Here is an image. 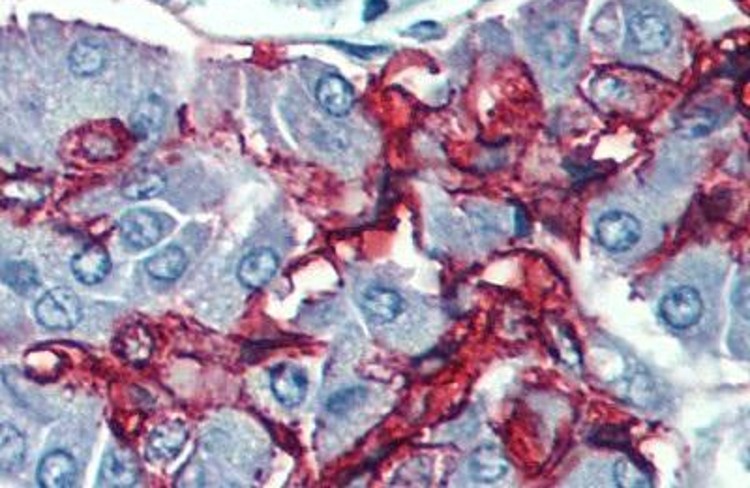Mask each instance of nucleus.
Instances as JSON below:
<instances>
[{
  "label": "nucleus",
  "instance_id": "obj_17",
  "mask_svg": "<svg viewBox=\"0 0 750 488\" xmlns=\"http://www.w3.org/2000/svg\"><path fill=\"white\" fill-rule=\"evenodd\" d=\"M165 190V177L160 171L139 168L132 171L122 183V196L132 201L150 199L160 196Z\"/></svg>",
  "mask_w": 750,
  "mask_h": 488
},
{
  "label": "nucleus",
  "instance_id": "obj_21",
  "mask_svg": "<svg viewBox=\"0 0 750 488\" xmlns=\"http://www.w3.org/2000/svg\"><path fill=\"white\" fill-rule=\"evenodd\" d=\"M2 280L12 290L27 295L40 286V276L29 261H10L2 267Z\"/></svg>",
  "mask_w": 750,
  "mask_h": 488
},
{
  "label": "nucleus",
  "instance_id": "obj_15",
  "mask_svg": "<svg viewBox=\"0 0 750 488\" xmlns=\"http://www.w3.org/2000/svg\"><path fill=\"white\" fill-rule=\"evenodd\" d=\"M77 462L66 451L47 453L38 466V483L44 488H64L74 485Z\"/></svg>",
  "mask_w": 750,
  "mask_h": 488
},
{
  "label": "nucleus",
  "instance_id": "obj_2",
  "mask_svg": "<svg viewBox=\"0 0 750 488\" xmlns=\"http://www.w3.org/2000/svg\"><path fill=\"white\" fill-rule=\"evenodd\" d=\"M642 222L625 211H606L595 224V237L600 246L612 254L630 252L642 239Z\"/></svg>",
  "mask_w": 750,
  "mask_h": 488
},
{
  "label": "nucleus",
  "instance_id": "obj_5",
  "mask_svg": "<svg viewBox=\"0 0 750 488\" xmlns=\"http://www.w3.org/2000/svg\"><path fill=\"white\" fill-rule=\"evenodd\" d=\"M629 42L638 53L653 55L670 44L672 31L664 17L657 12H636L629 17Z\"/></svg>",
  "mask_w": 750,
  "mask_h": 488
},
{
  "label": "nucleus",
  "instance_id": "obj_19",
  "mask_svg": "<svg viewBox=\"0 0 750 488\" xmlns=\"http://www.w3.org/2000/svg\"><path fill=\"white\" fill-rule=\"evenodd\" d=\"M25 457H27L25 436L12 425H0V472H17L23 466Z\"/></svg>",
  "mask_w": 750,
  "mask_h": 488
},
{
  "label": "nucleus",
  "instance_id": "obj_9",
  "mask_svg": "<svg viewBox=\"0 0 750 488\" xmlns=\"http://www.w3.org/2000/svg\"><path fill=\"white\" fill-rule=\"evenodd\" d=\"M137 481L139 464L134 455L120 449H111L105 453L98 472V487L128 488L134 487Z\"/></svg>",
  "mask_w": 750,
  "mask_h": 488
},
{
  "label": "nucleus",
  "instance_id": "obj_11",
  "mask_svg": "<svg viewBox=\"0 0 750 488\" xmlns=\"http://www.w3.org/2000/svg\"><path fill=\"white\" fill-rule=\"evenodd\" d=\"M509 470V460L499 451V447H495L492 443L477 447L467 462V472L471 475V479L484 485H492L501 481Z\"/></svg>",
  "mask_w": 750,
  "mask_h": 488
},
{
  "label": "nucleus",
  "instance_id": "obj_27",
  "mask_svg": "<svg viewBox=\"0 0 750 488\" xmlns=\"http://www.w3.org/2000/svg\"><path fill=\"white\" fill-rule=\"evenodd\" d=\"M387 2L385 0H366V6H364V19L366 21H374L379 16H383L387 12Z\"/></svg>",
  "mask_w": 750,
  "mask_h": 488
},
{
  "label": "nucleus",
  "instance_id": "obj_22",
  "mask_svg": "<svg viewBox=\"0 0 750 488\" xmlns=\"http://www.w3.org/2000/svg\"><path fill=\"white\" fill-rule=\"evenodd\" d=\"M115 346L128 361H147L152 350V342L145 329H126Z\"/></svg>",
  "mask_w": 750,
  "mask_h": 488
},
{
  "label": "nucleus",
  "instance_id": "obj_14",
  "mask_svg": "<svg viewBox=\"0 0 750 488\" xmlns=\"http://www.w3.org/2000/svg\"><path fill=\"white\" fill-rule=\"evenodd\" d=\"M111 271V258L104 246L92 244L75 254L72 260V273L75 280L85 286H96L107 278Z\"/></svg>",
  "mask_w": 750,
  "mask_h": 488
},
{
  "label": "nucleus",
  "instance_id": "obj_24",
  "mask_svg": "<svg viewBox=\"0 0 750 488\" xmlns=\"http://www.w3.org/2000/svg\"><path fill=\"white\" fill-rule=\"evenodd\" d=\"M368 398V391L364 387H347L338 393H334L327 400V412L334 415H345V413L357 410L360 404Z\"/></svg>",
  "mask_w": 750,
  "mask_h": 488
},
{
  "label": "nucleus",
  "instance_id": "obj_8",
  "mask_svg": "<svg viewBox=\"0 0 750 488\" xmlns=\"http://www.w3.org/2000/svg\"><path fill=\"white\" fill-rule=\"evenodd\" d=\"M360 308L364 316L375 325H387L404 312V299L396 290L372 286L362 293Z\"/></svg>",
  "mask_w": 750,
  "mask_h": 488
},
{
  "label": "nucleus",
  "instance_id": "obj_28",
  "mask_svg": "<svg viewBox=\"0 0 750 488\" xmlns=\"http://www.w3.org/2000/svg\"><path fill=\"white\" fill-rule=\"evenodd\" d=\"M437 31H439V25H435V23H420L417 27H413L409 34L417 36L420 40H432L437 36Z\"/></svg>",
  "mask_w": 750,
  "mask_h": 488
},
{
  "label": "nucleus",
  "instance_id": "obj_26",
  "mask_svg": "<svg viewBox=\"0 0 750 488\" xmlns=\"http://www.w3.org/2000/svg\"><path fill=\"white\" fill-rule=\"evenodd\" d=\"M749 280L743 278L737 282L734 290V306L735 310L741 314L743 320H749Z\"/></svg>",
  "mask_w": 750,
  "mask_h": 488
},
{
  "label": "nucleus",
  "instance_id": "obj_4",
  "mask_svg": "<svg viewBox=\"0 0 750 488\" xmlns=\"http://www.w3.org/2000/svg\"><path fill=\"white\" fill-rule=\"evenodd\" d=\"M171 228V220L164 214L147 209H135L120 218V237L132 250H149L160 243Z\"/></svg>",
  "mask_w": 750,
  "mask_h": 488
},
{
  "label": "nucleus",
  "instance_id": "obj_10",
  "mask_svg": "<svg viewBox=\"0 0 750 488\" xmlns=\"http://www.w3.org/2000/svg\"><path fill=\"white\" fill-rule=\"evenodd\" d=\"M278 267H280V260H278L274 250L257 248L240 261L237 276H239V282L244 288L259 290V288L267 286L270 280L274 278Z\"/></svg>",
  "mask_w": 750,
  "mask_h": 488
},
{
  "label": "nucleus",
  "instance_id": "obj_23",
  "mask_svg": "<svg viewBox=\"0 0 750 488\" xmlns=\"http://www.w3.org/2000/svg\"><path fill=\"white\" fill-rule=\"evenodd\" d=\"M614 483L621 488L653 487L651 475L644 466L636 464L632 458H621L614 464Z\"/></svg>",
  "mask_w": 750,
  "mask_h": 488
},
{
  "label": "nucleus",
  "instance_id": "obj_6",
  "mask_svg": "<svg viewBox=\"0 0 750 488\" xmlns=\"http://www.w3.org/2000/svg\"><path fill=\"white\" fill-rule=\"evenodd\" d=\"M578 47L576 32L567 23H550L539 32L535 49L542 61L554 68L569 66Z\"/></svg>",
  "mask_w": 750,
  "mask_h": 488
},
{
  "label": "nucleus",
  "instance_id": "obj_3",
  "mask_svg": "<svg viewBox=\"0 0 750 488\" xmlns=\"http://www.w3.org/2000/svg\"><path fill=\"white\" fill-rule=\"evenodd\" d=\"M38 323L51 331H70L81 321L79 297L68 288L49 290L34 308Z\"/></svg>",
  "mask_w": 750,
  "mask_h": 488
},
{
  "label": "nucleus",
  "instance_id": "obj_13",
  "mask_svg": "<svg viewBox=\"0 0 750 488\" xmlns=\"http://www.w3.org/2000/svg\"><path fill=\"white\" fill-rule=\"evenodd\" d=\"M315 96H317L319 106L332 117H344L351 111L355 102L353 87L345 81L344 77L334 76V74L319 79Z\"/></svg>",
  "mask_w": 750,
  "mask_h": 488
},
{
  "label": "nucleus",
  "instance_id": "obj_7",
  "mask_svg": "<svg viewBox=\"0 0 750 488\" xmlns=\"http://www.w3.org/2000/svg\"><path fill=\"white\" fill-rule=\"evenodd\" d=\"M270 387L276 400L285 408H297L308 393V378L306 372L297 365L284 363L272 368L270 372Z\"/></svg>",
  "mask_w": 750,
  "mask_h": 488
},
{
  "label": "nucleus",
  "instance_id": "obj_29",
  "mask_svg": "<svg viewBox=\"0 0 750 488\" xmlns=\"http://www.w3.org/2000/svg\"><path fill=\"white\" fill-rule=\"evenodd\" d=\"M315 4H319V6H330V4H336L338 0H314Z\"/></svg>",
  "mask_w": 750,
  "mask_h": 488
},
{
  "label": "nucleus",
  "instance_id": "obj_16",
  "mask_svg": "<svg viewBox=\"0 0 750 488\" xmlns=\"http://www.w3.org/2000/svg\"><path fill=\"white\" fill-rule=\"evenodd\" d=\"M188 267V256L180 246H165L145 261V269L154 280L173 282L184 275Z\"/></svg>",
  "mask_w": 750,
  "mask_h": 488
},
{
  "label": "nucleus",
  "instance_id": "obj_1",
  "mask_svg": "<svg viewBox=\"0 0 750 488\" xmlns=\"http://www.w3.org/2000/svg\"><path fill=\"white\" fill-rule=\"evenodd\" d=\"M704 314V295L694 286H677L660 297L659 316L675 331L696 327Z\"/></svg>",
  "mask_w": 750,
  "mask_h": 488
},
{
  "label": "nucleus",
  "instance_id": "obj_25",
  "mask_svg": "<svg viewBox=\"0 0 750 488\" xmlns=\"http://www.w3.org/2000/svg\"><path fill=\"white\" fill-rule=\"evenodd\" d=\"M715 126H717V117L711 115V113H707V111H696V113H692L690 117L681 122V130L689 138L707 136Z\"/></svg>",
  "mask_w": 750,
  "mask_h": 488
},
{
  "label": "nucleus",
  "instance_id": "obj_12",
  "mask_svg": "<svg viewBox=\"0 0 750 488\" xmlns=\"http://www.w3.org/2000/svg\"><path fill=\"white\" fill-rule=\"evenodd\" d=\"M188 440V428L182 421H165L150 432L147 455L154 462H167L177 457Z\"/></svg>",
  "mask_w": 750,
  "mask_h": 488
},
{
  "label": "nucleus",
  "instance_id": "obj_20",
  "mask_svg": "<svg viewBox=\"0 0 750 488\" xmlns=\"http://www.w3.org/2000/svg\"><path fill=\"white\" fill-rule=\"evenodd\" d=\"M107 53L94 42H79L70 53V70L77 77H92L105 68Z\"/></svg>",
  "mask_w": 750,
  "mask_h": 488
},
{
  "label": "nucleus",
  "instance_id": "obj_18",
  "mask_svg": "<svg viewBox=\"0 0 750 488\" xmlns=\"http://www.w3.org/2000/svg\"><path fill=\"white\" fill-rule=\"evenodd\" d=\"M164 119V102L156 96H149L147 100H143L139 106L135 107V111L130 117L132 132L139 139L152 138L160 130Z\"/></svg>",
  "mask_w": 750,
  "mask_h": 488
}]
</instances>
